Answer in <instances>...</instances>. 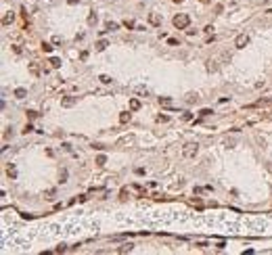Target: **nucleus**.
I'll return each instance as SVG.
<instances>
[{"label": "nucleus", "instance_id": "cd10ccee", "mask_svg": "<svg viewBox=\"0 0 272 255\" xmlns=\"http://www.w3.org/2000/svg\"><path fill=\"white\" fill-rule=\"evenodd\" d=\"M157 121H163V124H165V121H170V117L168 115H157Z\"/></svg>", "mask_w": 272, "mask_h": 255}, {"label": "nucleus", "instance_id": "aec40b11", "mask_svg": "<svg viewBox=\"0 0 272 255\" xmlns=\"http://www.w3.org/2000/svg\"><path fill=\"white\" fill-rule=\"evenodd\" d=\"M59 182H67V170H61V174H59Z\"/></svg>", "mask_w": 272, "mask_h": 255}, {"label": "nucleus", "instance_id": "393cba45", "mask_svg": "<svg viewBox=\"0 0 272 255\" xmlns=\"http://www.w3.org/2000/svg\"><path fill=\"white\" fill-rule=\"evenodd\" d=\"M29 132H34V126L32 124H27V126L23 128V134H29Z\"/></svg>", "mask_w": 272, "mask_h": 255}, {"label": "nucleus", "instance_id": "a211bd4d", "mask_svg": "<svg viewBox=\"0 0 272 255\" xmlns=\"http://www.w3.org/2000/svg\"><path fill=\"white\" fill-rule=\"evenodd\" d=\"M105 27H107V31H113V29H117L119 25H117V23H113V21H107V25H105Z\"/></svg>", "mask_w": 272, "mask_h": 255}, {"label": "nucleus", "instance_id": "423d86ee", "mask_svg": "<svg viewBox=\"0 0 272 255\" xmlns=\"http://www.w3.org/2000/svg\"><path fill=\"white\" fill-rule=\"evenodd\" d=\"M140 109V100L138 98H130V111H138Z\"/></svg>", "mask_w": 272, "mask_h": 255}, {"label": "nucleus", "instance_id": "c756f323", "mask_svg": "<svg viewBox=\"0 0 272 255\" xmlns=\"http://www.w3.org/2000/svg\"><path fill=\"white\" fill-rule=\"evenodd\" d=\"M80 59H82V61H86V59H88V50H82V55H80Z\"/></svg>", "mask_w": 272, "mask_h": 255}, {"label": "nucleus", "instance_id": "20e7f679", "mask_svg": "<svg viewBox=\"0 0 272 255\" xmlns=\"http://www.w3.org/2000/svg\"><path fill=\"white\" fill-rule=\"evenodd\" d=\"M77 103V96H65L63 100H61V107H73Z\"/></svg>", "mask_w": 272, "mask_h": 255}, {"label": "nucleus", "instance_id": "39448f33", "mask_svg": "<svg viewBox=\"0 0 272 255\" xmlns=\"http://www.w3.org/2000/svg\"><path fill=\"white\" fill-rule=\"evenodd\" d=\"M149 23L155 25V27H157V25H161V15L159 13H151V15H149Z\"/></svg>", "mask_w": 272, "mask_h": 255}, {"label": "nucleus", "instance_id": "f03ea898", "mask_svg": "<svg viewBox=\"0 0 272 255\" xmlns=\"http://www.w3.org/2000/svg\"><path fill=\"white\" fill-rule=\"evenodd\" d=\"M197 153H199V144H197V142H186V144H184V148H182V155L186 157V159H193Z\"/></svg>", "mask_w": 272, "mask_h": 255}, {"label": "nucleus", "instance_id": "2f4dec72", "mask_svg": "<svg viewBox=\"0 0 272 255\" xmlns=\"http://www.w3.org/2000/svg\"><path fill=\"white\" fill-rule=\"evenodd\" d=\"M203 31H207V33H212V31H214V25H205V29H203Z\"/></svg>", "mask_w": 272, "mask_h": 255}, {"label": "nucleus", "instance_id": "6e6552de", "mask_svg": "<svg viewBox=\"0 0 272 255\" xmlns=\"http://www.w3.org/2000/svg\"><path fill=\"white\" fill-rule=\"evenodd\" d=\"M48 63H50V67H52V69H59V67H61V59H57V57H52V59L48 61Z\"/></svg>", "mask_w": 272, "mask_h": 255}, {"label": "nucleus", "instance_id": "72a5a7b5", "mask_svg": "<svg viewBox=\"0 0 272 255\" xmlns=\"http://www.w3.org/2000/svg\"><path fill=\"white\" fill-rule=\"evenodd\" d=\"M174 2H182V0H174Z\"/></svg>", "mask_w": 272, "mask_h": 255}, {"label": "nucleus", "instance_id": "4468645a", "mask_svg": "<svg viewBox=\"0 0 272 255\" xmlns=\"http://www.w3.org/2000/svg\"><path fill=\"white\" fill-rule=\"evenodd\" d=\"M29 71H32L34 75H38V73H40V67H38V63H29Z\"/></svg>", "mask_w": 272, "mask_h": 255}, {"label": "nucleus", "instance_id": "7c9ffc66", "mask_svg": "<svg viewBox=\"0 0 272 255\" xmlns=\"http://www.w3.org/2000/svg\"><path fill=\"white\" fill-rule=\"evenodd\" d=\"M61 42H63V40H61V36H55V38H52V44H61Z\"/></svg>", "mask_w": 272, "mask_h": 255}, {"label": "nucleus", "instance_id": "5701e85b", "mask_svg": "<svg viewBox=\"0 0 272 255\" xmlns=\"http://www.w3.org/2000/svg\"><path fill=\"white\" fill-rule=\"evenodd\" d=\"M168 44H170V46H180V42L176 38H168Z\"/></svg>", "mask_w": 272, "mask_h": 255}, {"label": "nucleus", "instance_id": "4be33fe9", "mask_svg": "<svg viewBox=\"0 0 272 255\" xmlns=\"http://www.w3.org/2000/svg\"><path fill=\"white\" fill-rule=\"evenodd\" d=\"M25 113H27V119H36V117L40 115L38 111H25Z\"/></svg>", "mask_w": 272, "mask_h": 255}, {"label": "nucleus", "instance_id": "412c9836", "mask_svg": "<svg viewBox=\"0 0 272 255\" xmlns=\"http://www.w3.org/2000/svg\"><path fill=\"white\" fill-rule=\"evenodd\" d=\"M124 27H128V29H132V27H136V23H134L132 19H130V21L126 19V21H124Z\"/></svg>", "mask_w": 272, "mask_h": 255}, {"label": "nucleus", "instance_id": "0eeeda50", "mask_svg": "<svg viewBox=\"0 0 272 255\" xmlns=\"http://www.w3.org/2000/svg\"><path fill=\"white\" fill-rule=\"evenodd\" d=\"M107 46H109V44H107V40H99V42L94 44V48L99 50V52H101V50H105V48H107Z\"/></svg>", "mask_w": 272, "mask_h": 255}, {"label": "nucleus", "instance_id": "2eb2a0df", "mask_svg": "<svg viewBox=\"0 0 272 255\" xmlns=\"http://www.w3.org/2000/svg\"><path fill=\"white\" fill-rule=\"evenodd\" d=\"M197 100H199V94H195V92H190L186 96V103H197Z\"/></svg>", "mask_w": 272, "mask_h": 255}, {"label": "nucleus", "instance_id": "a878e982", "mask_svg": "<svg viewBox=\"0 0 272 255\" xmlns=\"http://www.w3.org/2000/svg\"><path fill=\"white\" fill-rule=\"evenodd\" d=\"M199 115H201V117H207V115H212V109H203V111L199 113Z\"/></svg>", "mask_w": 272, "mask_h": 255}, {"label": "nucleus", "instance_id": "c85d7f7f", "mask_svg": "<svg viewBox=\"0 0 272 255\" xmlns=\"http://www.w3.org/2000/svg\"><path fill=\"white\" fill-rule=\"evenodd\" d=\"M182 119H186V121L193 119V113H186V111H184V113H182Z\"/></svg>", "mask_w": 272, "mask_h": 255}, {"label": "nucleus", "instance_id": "6ab92c4d", "mask_svg": "<svg viewBox=\"0 0 272 255\" xmlns=\"http://www.w3.org/2000/svg\"><path fill=\"white\" fill-rule=\"evenodd\" d=\"M130 117H132L130 113H121V115H119V121H121V124H126V121H130Z\"/></svg>", "mask_w": 272, "mask_h": 255}, {"label": "nucleus", "instance_id": "dca6fc26", "mask_svg": "<svg viewBox=\"0 0 272 255\" xmlns=\"http://www.w3.org/2000/svg\"><path fill=\"white\" fill-rule=\"evenodd\" d=\"M105 163H107V157H105V155H99V157H96V165H101V167H103Z\"/></svg>", "mask_w": 272, "mask_h": 255}, {"label": "nucleus", "instance_id": "9b49d317", "mask_svg": "<svg viewBox=\"0 0 272 255\" xmlns=\"http://www.w3.org/2000/svg\"><path fill=\"white\" fill-rule=\"evenodd\" d=\"M25 94H27L25 88H17V90H15V96H17V98H25Z\"/></svg>", "mask_w": 272, "mask_h": 255}, {"label": "nucleus", "instance_id": "f257e3e1", "mask_svg": "<svg viewBox=\"0 0 272 255\" xmlns=\"http://www.w3.org/2000/svg\"><path fill=\"white\" fill-rule=\"evenodd\" d=\"M172 23H174V27H176V29H186L188 23H190V17L186 13H180V15H176L172 19Z\"/></svg>", "mask_w": 272, "mask_h": 255}, {"label": "nucleus", "instance_id": "f3484780", "mask_svg": "<svg viewBox=\"0 0 272 255\" xmlns=\"http://www.w3.org/2000/svg\"><path fill=\"white\" fill-rule=\"evenodd\" d=\"M6 174H8V178H17V172H15V167H13V165H8V170H6Z\"/></svg>", "mask_w": 272, "mask_h": 255}, {"label": "nucleus", "instance_id": "ddd939ff", "mask_svg": "<svg viewBox=\"0 0 272 255\" xmlns=\"http://www.w3.org/2000/svg\"><path fill=\"white\" fill-rule=\"evenodd\" d=\"M159 103L163 105V107H170V105H172V98H170V96H161Z\"/></svg>", "mask_w": 272, "mask_h": 255}, {"label": "nucleus", "instance_id": "f704fd0d", "mask_svg": "<svg viewBox=\"0 0 272 255\" xmlns=\"http://www.w3.org/2000/svg\"><path fill=\"white\" fill-rule=\"evenodd\" d=\"M201 2H209V0H201Z\"/></svg>", "mask_w": 272, "mask_h": 255}, {"label": "nucleus", "instance_id": "f8f14e48", "mask_svg": "<svg viewBox=\"0 0 272 255\" xmlns=\"http://www.w3.org/2000/svg\"><path fill=\"white\" fill-rule=\"evenodd\" d=\"M96 21H99V17H96V13H94V11H92V13H90V15H88V25H94V23H96Z\"/></svg>", "mask_w": 272, "mask_h": 255}, {"label": "nucleus", "instance_id": "b1692460", "mask_svg": "<svg viewBox=\"0 0 272 255\" xmlns=\"http://www.w3.org/2000/svg\"><path fill=\"white\" fill-rule=\"evenodd\" d=\"M42 50H44V52H52V44H42Z\"/></svg>", "mask_w": 272, "mask_h": 255}, {"label": "nucleus", "instance_id": "473e14b6", "mask_svg": "<svg viewBox=\"0 0 272 255\" xmlns=\"http://www.w3.org/2000/svg\"><path fill=\"white\" fill-rule=\"evenodd\" d=\"M67 4H77V0H67Z\"/></svg>", "mask_w": 272, "mask_h": 255}, {"label": "nucleus", "instance_id": "1a4fd4ad", "mask_svg": "<svg viewBox=\"0 0 272 255\" xmlns=\"http://www.w3.org/2000/svg\"><path fill=\"white\" fill-rule=\"evenodd\" d=\"M134 249V245L132 243H128V245H124V247H119L117 249V253H128V251H132Z\"/></svg>", "mask_w": 272, "mask_h": 255}, {"label": "nucleus", "instance_id": "bb28decb", "mask_svg": "<svg viewBox=\"0 0 272 255\" xmlns=\"http://www.w3.org/2000/svg\"><path fill=\"white\" fill-rule=\"evenodd\" d=\"M101 82L103 84H111V77L109 75H101Z\"/></svg>", "mask_w": 272, "mask_h": 255}, {"label": "nucleus", "instance_id": "7ed1b4c3", "mask_svg": "<svg viewBox=\"0 0 272 255\" xmlns=\"http://www.w3.org/2000/svg\"><path fill=\"white\" fill-rule=\"evenodd\" d=\"M249 44V36L247 33H239V36H236V40H234V46L236 48H245Z\"/></svg>", "mask_w": 272, "mask_h": 255}, {"label": "nucleus", "instance_id": "9d476101", "mask_svg": "<svg viewBox=\"0 0 272 255\" xmlns=\"http://www.w3.org/2000/svg\"><path fill=\"white\" fill-rule=\"evenodd\" d=\"M11 21H13V13H4L2 15V25H8Z\"/></svg>", "mask_w": 272, "mask_h": 255}]
</instances>
